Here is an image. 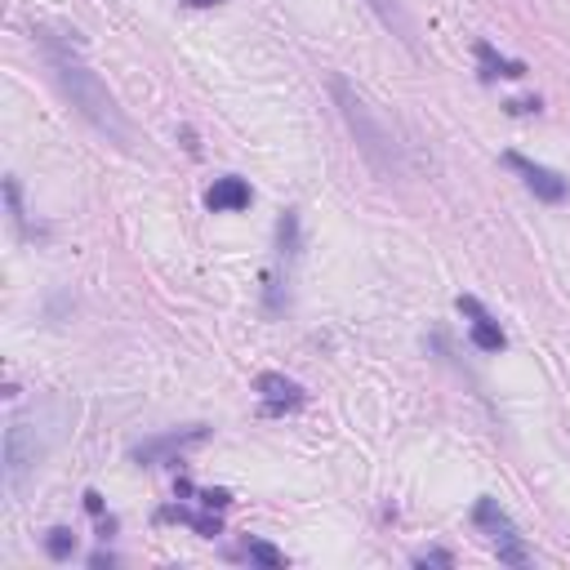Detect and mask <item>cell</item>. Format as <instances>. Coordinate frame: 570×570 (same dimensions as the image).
Masks as SVG:
<instances>
[{
    "label": "cell",
    "instance_id": "1",
    "mask_svg": "<svg viewBox=\"0 0 570 570\" xmlns=\"http://www.w3.org/2000/svg\"><path fill=\"white\" fill-rule=\"evenodd\" d=\"M36 45H40L45 63H50L59 89L67 94V103L76 108V116H80L94 134H99V138H108L112 148L134 152V125L125 121V112H121V103H116V94L99 80V72L85 63L80 45H76L72 36L54 32V27H36Z\"/></svg>",
    "mask_w": 570,
    "mask_h": 570
},
{
    "label": "cell",
    "instance_id": "2",
    "mask_svg": "<svg viewBox=\"0 0 570 570\" xmlns=\"http://www.w3.org/2000/svg\"><path fill=\"white\" fill-rule=\"evenodd\" d=\"M330 94L339 103V116L344 125L352 129L357 138V152L365 157V165L379 174V178H406V152H401V138L393 134V125L379 116V108L365 99L361 89H352L344 76H330Z\"/></svg>",
    "mask_w": 570,
    "mask_h": 570
},
{
    "label": "cell",
    "instance_id": "3",
    "mask_svg": "<svg viewBox=\"0 0 570 570\" xmlns=\"http://www.w3.org/2000/svg\"><path fill=\"white\" fill-rule=\"evenodd\" d=\"M472 521H478V531L491 540V548L499 553L504 566H531V548H526V540H521L517 521L499 508V499H478Z\"/></svg>",
    "mask_w": 570,
    "mask_h": 570
},
{
    "label": "cell",
    "instance_id": "4",
    "mask_svg": "<svg viewBox=\"0 0 570 570\" xmlns=\"http://www.w3.org/2000/svg\"><path fill=\"white\" fill-rule=\"evenodd\" d=\"M40 459H45V442H36L32 428L23 419H14L5 428V491L10 495H23L27 478L40 468Z\"/></svg>",
    "mask_w": 570,
    "mask_h": 570
},
{
    "label": "cell",
    "instance_id": "5",
    "mask_svg": "<svg viewBox=\"0 0 570 570\" xmlns=\"http://www.w3.org/2000/svg\"><path fill=\"white\" fill-rule=\"evenodd\" d=\"M210 442V428L206 423H193V428H174V433H161V437H148V442H138L129 450L134 463L142 468H161V463H178V455L187 450H197Z\"/></svg>",
    "mask_w": 570,
    "mask_h": 570
},
{
    "label": "cell",
    "instance_id": "6",
    "mask_svg": "<svg viewBox=\"0 0 570 570\" xmlns=\"http://www.w3.org/2000/svg\"><path fill=\"white\" fill-rule=\"evenodd\" d=\"M504 165H508V170H517V174H521V183H526L531 193H535L540 201H548V206L566 201V193H570V183H566L557 170H548V165H540V161H526L521 152H508V157H504Z\"/></svg>",
    "mask_w": 570,
    "mask_h": 570
},
{
    "label": "cell",
    "instance_id": "7",
    "mask_svg": "<svg viewBox=\"0 0 570 570\" xmlns=\"http://www.w3.org/2000/svg\"><path fill=\"white\" fill-rule=\"evenodd\" d=\"M255 393H259V401H263V414H285V410H299V406L308 401L303 384H295V379H285V374H276V370H263V374L255 379Z\"/></svg>",
    "mask_w": 570,
    "mask_h": 570
},
{
    "label": "cell",
    "instance_id": "8",
    "mask_svg": "<svg viewBox=\"0 0 570 570\" xmlns=\"http://www.w3.org/2000/svg\"><path fill=\"white\" fill-rule=\"evenodd\" d=\"M463 317H468V335H472V344H478L482 352H504V330H499V321L472 299V295H459V303H455Z\"/></svg>",
    "mask_w": 570,
    "mask_h": 570
},
{
    "label": "cell",
    "instance_id": "9",
    "mask_svg": "<svg viewBox=\"0 0 570 570\" xmlns=\"http://www.w3.org/2000/svg\"><path fill=\"white\" fill-rule=\"evenodd\" d=\"M365 5H370V14L379 23H384V32H393L401 40V50L419 59V27H414V18H410V10L401 5V0H365Z\"/></svg>",
    "mask_w": 570,
    "mask_h": 570
},
{
    "label": "cell",
    "instance_id": "10",
    "mask_svg": "<svg viewBox=\"0 0 570 570\" xmlns=\"http://www.w3.org/2000/svg\"><path fill=\"white\" fill-rule=\"evenodd\" d=\"M250 183L246 178H236V174H223V178H214L210 183V193H206V206L214 210V214H236V210H246L250 206Z\"/></svg>",
    "mask_w": 570,
    "mask_h": 570
},
{
    "label": "cell",
    "instance_id": "11",
    "mask_svg": "<svg viewBox=\"0 0 570 570\" xmlns=\"http://www.w3.org/2000/svg\"><path fill=\"white\" fill-rule=\"evenodd\" d=\"M478 67H482V80H521L531 67L521 63V59H504V54H495V45L491 40H478Z\"/></svg>",
    "mask_w": 570,
    "mask_h": 570
},
{
    "label": "cell",
    "instance_id": "12",
    "mask_svg": "<svg viewBox=\"0 0 570 570\" xmlns=\"http://www.w3.org/2000/svg\"><path fill=\"white\" fill-rule=\"evenodd\" d=\"M276 250H281V259H295V255H299V210H281Z\"/></svg>",
    "mask_w": 570,
    "mask_h": 570
},
{
    "label": "cell",
    "instance_id": "13",
    "mask_svg": "<svg viewBox=\"0 0 570 570\" xmlns=\"http://www.w3.org/2000/svg\"><path fill=\"white\" fill-rule=\"evenodd\" d=\"M161 517H165V521H187V526H193L197 535H206V540H214V535L223 531L219 517H201V512H187V508H165Z\"/></svg>",
    "mask_w": 570,
    "mask_h": 570
},
{
    "label": "cell",
    "instance_id": "14",
    "mask_svg": "<svg viewBox=\"0 0 570 570\" xmlns=\"http://www.w3.org/2000/svg\"><path fill=\"white\" fill-rule=\"evenodd\" d=\"M241 557L255 561V566H268V570H281V566H285V553L272 548V544H263V540H246V544H241Z\"/></svg>",
    "mask_w": 570,
    "mask_h": 570
},
{
    "label": "cell",
    "instance_id": "15",
    "mask_svg": "<svg viewBox=\"0 0 570 570\" xmlns=\"http://www.w3.org/2000/svg\"><path fill=\"white\" fill-rule=\"evenodd\" d=\"M5 206H10V223L18 236H27V210H23V187L18 178H5Z\"/></svg>",
    "mask_w": 570,
    "mask_h": 570
},
{
    "label": "cell",
    "instance_id": "16",
    "mask_svg": "<svg viewBox=\"0 0 570 570\" xmlns=\"http://www.w3.org/2000/svg\"><path fill=\"white\" fill-rule=\"evenodd\" d=\"M45 553H50L54 561H67V557L76 553V535H72L67 526H54L50 535H45Z\"/></svg>",
    "mask_w": 570,
    "mask_h": 570
},
{
    "label": "cell",
    "instance_id": "17",
    "mask_svg": "<svg viewBox=\"0 0 570 570\" xmlns=\"http://www.w3.org/2000/svg\"><path fill=\"white\" fill-rule=\"evenodd\" d=\"M410 561H414V566H455V557H450L446 548H419Z\"/></svg>",
    "mask_w": 570,
    "mask_h": 570
},
{
    "label": "cell",
    "instance_id": "18",
    "mask_svg": "<svg viewBox=\"0 0 570 570\" xmlns=\"http://www.w3.org/2000/svg\"><path fill=\"white\" fill-rule=\"evenodd\" d=\"M504 108H508V116H526V112H540V99H512Z\"/></svg>",
    "mask_w": 570,
    "mask_h": 570
},
{
    "label": "cell",
    "instance_id": "19",
    "mask_svg": "<svg viewBox=\"0 0 570 570\" xmlns=\"http://www.w3.org/2000/svg\"><path fill=\"white\" fill-rule=\"evenodd\" d=\"M201 504L214 512V508H227V504H232V495H227V491H201Z\"/></svg>",
    "mask_w": 570,
    "mask_h": 570
},
{
    "label": "cell",
    "instance_id": "20",
    "mask_svg": "<svg viewBox=\"0 0 570 570\" xmlns=\"http://www.w3.org/2000/svg\"><path fill=\"white\" fill-rule=\"evenodd\" d=\"M85 508H89L94 517H103V495H99V491H85Z\"/></svg>",
    "mask_w": 570,
    "mask_h": 570
},
{
    "label": "cell",
    "instance_id": "21",
    "mask_svg": "<svg viewBox=\"0 0 570 570\" xmlns=\"http://www.w3.org/2000/svg\"><path fill=\"white\" fill-rule=\"evenodd\" d=\"M112 561H116L112 553H94V557H89V566H112Z\"/></svg>",
    "mask_w": 570,
    "mask_h": 570
},
{
    "label": "cell",
    "instance_id": "22",
    "mask_svg": "<svg viewBox=\"0 0 570 570\" xmlns=\"http://www.w3.org/2000/svg\"><path fill=\"white\" fill-rule=\"evenodd\" d=\"M183 5H193V10H210V5H219V0H183Z\"/></svg>",
    "mask_w": 570,
    "mask_h": 570
}]
</instances>
